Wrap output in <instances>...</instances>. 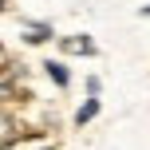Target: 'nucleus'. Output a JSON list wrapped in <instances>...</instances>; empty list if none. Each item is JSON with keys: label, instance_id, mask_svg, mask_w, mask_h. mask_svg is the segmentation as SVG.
Returning a JSON list of instances; mask_svg holds the SVG:
<instances>
[{"label": "nucleus", "instance_id": "1", "mask_svg": "<svg viewBox=\"0 0 150 150\" xmlns=\"http://www.w3.org/2000/svg\"><path fill=\"white\" fill-rule=\"evenodd\" d=\"M63 52H71V55H95V44H91L87 36H67L63 40Z\"/></svg>", "mask_w": 150, "mask_h": 150}, {"label": "nucleus", "instance_id": "2", "mask_svg": "<svg viewBox=\"0 0 150 150\" xmlns=\"http://www.w3.org/2000/svg\"><path fill=\"white\" fill-rule=\"evenodd\" d=\"M44 71L52 75V79L59 83V87H67V83H71V75H67V67H63L59 59H47V63H44Z\"/></svg>", "mask_w": 150, "mask_h": 150}, {"label": "nucleus", "instance_id": "3", "mask_svg": "<svg viewBox=\"0 0 150 150\" xmlns=\"http://www.w3.org/2000/svg\"><path fill=\"white\" fill-rule=\"evenodd\" d=\"M99 115V99H87V103L79 107V111H75V127H83V122H91Z\"/></svg>", "mask_w": 150, "mask_h": 150}, {"label": "nucleus", "instance_id": "4", "mask_svg": "<svg viewBox=\"0 0 150 150\" xmlns=\"http://www.w3.org/2000/svg\"><path fill=\"white\" fill-rule=\"evenodd\" d=\"M24 40H28V44H44V40H52V28H47V24H32V32Z\"/></svg>", "mask_w": 150, "mask_h": 150}, {"label": "nucleus", "instance_id": "5", "mask_svg": "<svg viewBox=\"0 0 150 150\" xmlns=\"http://www.w3.org/2000/svg\"><path fill=\"white\" fill-rule=\"evenodd\" d=\"M142 16H150V4H146V8H142Z\"/></svg>", "mask_w": 150, "mask_h": 150}, {"label": "nucleus", "instance_id": "6", "mask_svg": "<svg viewBox=\"0 0 150 150\" xmlns=\"http://www.w3.org/2000/svg\"><path fill=\"white\" fill-rule=\"evenodd\" d=\"M40 150H52V146H40Z\"/></svg>", "mask_w": 150, "mask_h": 150}]
</instances>
